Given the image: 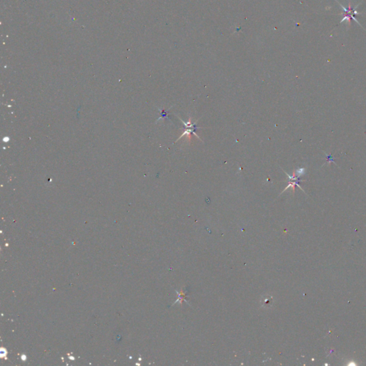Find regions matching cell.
Listing matches in <instances>:
<instances>
[{
  "instance_id": "obj_1",
  "label": "cell",
  "mask_w": 366,
  "mask_h": 366,
  "mask_svg": "<svg viewBox=\"0 0 366 366\" xmlns=\"http://www.w3.org/2000/svg\"><path fill=\"white\" fill-rule=\"evenodd\" d=\"M339 4H340V7L342 8V10H343V11H342V12H341L340 14V15H343V17H342V20L340 21V23H342V21H346V22H347V25L350 26V25L351 20H352H352H354L355 21H356V22H357V24H359V25L361 26V24H360V23H359V21H357V19H356V18H355L356 14H360V13H358L357 11H356V9H357V8L358 7V6H359V4H360V3H359V4H357V5L356 6L355 8H352L350 3H349L348 8H346V7H345V6H343L342 5V4H340V3H339Z\"/></svg>"
},
{
  "instance_id": "obj_2",
  "label": "cell",
  "mask_w": 366,
  "mask_h": 366,
  "mask_svg": "<svg viewBox=\"0 0 366 366\" xmlns=\"http://www.w3.org/2000/svg\"><path fill=\"white\" fill-rule=\"evenodd\" d=\"M195 129H195V128H185V129H184V132H183L182 134L179 136V138H178L177 140H176V142H177L178 140L180 139V138H182L183 137H186V139H188V141L189 142V141L191 140V133H193L194 135H195L196 137L198 138L199 140L202 142V140L200 139V138H199V136L197 135L195 132H194V130H195Z\"/></svg>"
},
{
  "instance_id": "obj_3",
  "label": "cell",
  "mask_w": 366,
  "mask_h": 366,
  "mask_svg": "<svg viewBox=\"0 0 366 366\" xmlns=\"http://www.w3.org/2000/svg\"><path fill=\"white\" fill-rule=\"evenodd\" d=\"M295 175L298 176V177H300V176L303 175V174L305 173V168H298L297 170L295 171Z\"/></svg>"
},
{
  "instance_id": "obj_4",
  "label": "cell",
  "mask_w": 366,
  "mask_h": 366,
  "mask_svg": "<svg viewBox=\"0 0 366 366\" xmlns=\"http://www.w3.org/2000/svg\"><path fill=\"white\" fill-rule=\"evenodd\" d=\"M185 294H186V292H184V293H182V291H181V292H180V295H179V297H182V296H183V295H185ZM182 300H185V301H186V300H185V299H184V298H183V297H181V300H180V302H182Z\"/></svg>"
}]
</instances>
